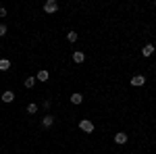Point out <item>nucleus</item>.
<instances>
[{"label": "nucleus", "instance_id": "f257e3e1", "mask_svg": "<svg viewBox=\"0 0 156 154\" xmlns=\"http://www.w3.org/2000/svg\"><path fill=\"white\" fill-rule=\"evenodd\" d=\"M58 11V2L56 0H48V2H44V13H48V15H52V13Z\"/></svg>", "mask_w": 156, "mask_h": 154}, {"label": "nucleus", "instance_id": "f03ea898", "mask_svg": "<svg viewBox=\"0 0 156 154\" xmlns=\"http://www.w3.org/2000/svg\"><path fill=\"white\" fill-rule=\"evenodd\" d=\"M79 129L85 131V133H92V131H94V123L87 121V119H81V121H79Z\"/></svg>", "mask_w": 156, "mask_h": 154}, {"label": "nucleus", "instance_id": "7ed1b4c3", "mask_svg": "<svg viewBox=\"0 0 156 154\" xmlns=\"http://www.w3.org/2000/svg\"><path fill=\"white\" fill-rule=\"evenodd\" d=\"M144 83H146L144 75H133V77H131V85H133V88H142Z\"/></svg>", "mask_w": 156, "mask_h": 154}, {"label": "nucleus", "instance_id": "20e7f679", "mask_svg": "<svg viewBox=\"0 0 156 154\" xmlns=\"http://www.w3.org/2000/svg\"><path fill=\"white\" fill-rule=\"evenodd\" d=\"M83 60H85V54L81 52V50H75V52H73V63H77V65H81Z\"/></svg>", "mask_w": 156, "mask_h": 154}, {"label": "nucleus", "instance_id": "39448f33", "mask_svg": "<svg viewBox=\"0 0 156 154\" xmlns=\"http://www.w3.org/2000/svg\"><path fill=\"white\" fill-rule=\"evenodd\" d=\"M127 140H129V138H127V133H123V131L115 135V144H119V146H123V144H127Z\"/></svg>", "mask_w": 156, "mask_h": 154}, {"label": "nucleus", "instance_id": "423d86ee", "mask_svg": "<svg viewBox=\"0 0 156 154\" xmlns=\"http://www.w3.org/2000/svg\"><path fill=\"white\" fill-rule=\"evenodd\" d=\"M36 79H37V81H48V79H50V73L46 71V69H42V71H37Z\"/></svg>", "mask_w": 156, "mask_h": 154}, {"label": "nucleus", "instance_id": "0eeeda50", "mask_svg": "<svg viewBox=\"0 0 156 154\" xmlns=\"http://www.w3.org/2000/svg\"><path fill=\"white\" fill-rule=\"evenodd\" d=\"M12 100H15V94H12L11 90H6V92L2 94V102H4V104H11Z\"/></svg>", "mask_w": 156, "mask_h": 154}, {"label": "nucleus", "instance_id": "6e6552de", "mask_svg": "<svg viewBox=\"0 0 156 154\" xmlns=\"http://www.w3.org/2000/svg\"><path fill=\"white\" fill-rule=\"evenodd\" d=\"M152 54H154V46L152 44H146L142 48V56H152Z\"/></svg>", "mask_w": 156, "mask_h": 154}, {"label": "nucleus", "instance_id": "1a4fd4ad", "mask_svg": "<svg viewBox=\"0 0 156 154\" xmlns=\"http://www.w3.org/2000/svg\"><path fill=\"white\" fill-rule=\"evenodd\" d=\"M52 123H54V117L52 115H46V117L42 119V127H52Z\"/></svg>", "mask_w": 156, "mask_h": 154}, {"label": "nucleus", "instance_id": "9d476101", "mask_svg": "<svg viewBox=\"0 0 156 154\" xmlns=\"http://www.w3.org/2000/svg\"><path fill=\"white\" fill-rule=\"evenodd\" d=\"M11 69V60L9 59H0V71L4 73V71H9Z\"/></svg>", "mask_w": 156, "mask_h": 154}, {"label": "nucleus", "instance_id": "9b49d317", "mask_svg": "<svg viewBox=\"0 0 156 154\" xmlns=\"http://www.w3.org/2000/svg\"><path fill=\"white\" fill-rule=\"evenodd\" d=\"M81 102H83V96L79 94V92H75L71 96V104H81Z\"/></svg>", "mask_w": 156, "mask_h": 154}, {"label": "nucleus", "instance_id": "f8f14e48", "mask_svg": "<svg viewBox=\"0 0 156 154\" xmlns=\"http://www.w3.org/2000/svg\"><path fill=\"white\" fill-rule=\"evenodd\" d=\"M36 83H37V79H36V77H27V79H25V83H23V85H25V88H27V90H31V88H34Z\"/></svg>", "mask_w": 156, "mask_h": 154}, {"label": "nucleus", "instance_id": "ddd939ff", "mask_svg": "<svg viewBox=\"0 0 156 154\" xmlns=\"http://www.w3.org/2000/svg\"><path fill=\"white\" fill-rule=\"evenodd\" d=\"M27 113H29V115H36V113H37V104H36V102L27 104Z\"/></svg>", "mask_w": 156, "mask_h": 154}, {"label": "nucleus", "instance_id": "4468645a", "mask_svg": "<svg viewBox=\"0 0 156 154\" xmlns=\"http://www.w3.org/2000/svg\"><path fill=\"white\" fill-rule=\"evenodd\" d=\"M67 40H69V42H77V31H69V34H67Z\"/></svg>", "mask_w": 156, "mask_h": 154}, {"label": "nucleus", "instance_id": "2eb2a0df", "mask_svg": "<svg viewBox=\"0 0 156 154\" xmlns=\"http://www.w3.org/2000/svg\"><path fill=\"white\" fill-rule=\"evenodd\" d=\"M2 36H6V25L4 23H0V38Z\"/></svg>", "mask_w": 156, "mask_h": 154}, {"label": "nucleus", "instance_id": "dca6fc26", "mask_svg": "<svg viewBox=\"0 0 156 154\" xmlns=\"http://www.w3.org/2000/svg\"><path fill=\"white\" fill-rule=\"evenodd\" d=\"M42 108H46V110H48V108H50V100H44V102H42Z\"/></svg>", "mask_w": 156, "mask_h": 154}, {"label": "nucleus", "instance_id": "f3484780", "mask_svg": "<svg viewBox=\"0 0 156 154\" xmlns=\"http://www.w3.org/2000/svg\"><path fill=\"white\" fill-rule=\"evenodd\" d=\"M0 17H6V9L4 6H0Z\"/></svg>", "mask_w": 156, "mask_h": 154}]
</instances>
